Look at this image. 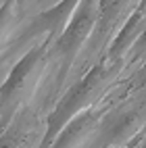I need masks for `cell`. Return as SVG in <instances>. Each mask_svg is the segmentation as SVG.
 <instances>
[{
	"label": "cell",
	"instance_id": "obj_1",
	"mask_svg": "<svg viewBox=\"0 0 146 148\" xmlns=\"http://www.w3.org/2000/svg\"><path fill=\"white\" fill-rule=\"evenodd\" d=\"M121 67H123V63L100 61L98 65L88 69L86 75H82V79L75 82L69 90L65 92V96L56 102V106L52 108V113L48 115L46 132H44L42 140L38 142L36 148H50V144L54 142V138L61 134V130L73 119L77 113H82L86 106L94 104V100L102 94L106 84L121 71Z\"/></svg>",
	"mask_w": 146,
	"mask_h": 148
},
{
	"label": "cell",
	"instance_id": "obj_2",
	"mask_svg": "<svg viewBox=\"0 0 146 148\" xmlns=\"http://www.w3.org/2000/svg\"><path fill=\"white\" fill-rule=\"evenodd\" d=\"M54 38L44 36L32 48L21 54V58L15 63L8 77L0 86V130L8 123V119L15 115L19 106L27 104L29 96L36 92L42 75L46 73L48 65L52 63L50 44Z\"/></svg>",
	"mask_w": 146,
	"mask_h": 148
},
{
	"label": "cell",
	"instance_id": "obj_3",
	"mask_svg": "<svg viewBox=\"0 0 146 148\" xmlns=\"http://www.w3.org/2000/svg\"><path fill=\"white\" fill-rule=\"evenodd\" d=\"M96 2L98 0H80L75 11L71 13V17L67 19L63 32H58V36L50 44L52 61L54 58L61 61V67H58V73H56V79H54V90H58L63 86L65 77L69 75L80 50L92 38V32L96 27V19H98Z\"/></svg>",
	"mask_w": 146,
	"mask_h": 148
},
{
	"label": "cell",
	"instance_id": "obj_4",
	"mask_svg": "<svg viewBox=\"0 0 146 148\" xmlns=\"http://www.w3.org/2000/svg\"><path fill=\"white\" fill-rule=\"evenodd\" d=\"M144 132V102H132L119 111H104L92 148L106 146H127Z\"/></svg>",
	"mask_w": 146,
	"mask_h": 148
},
{
	"label": "cell",
	"instance_id": "obj_5",
	"mask_svg": "<svg viewBox=\"0 0 146 148\" xmlns=\"http://www.w3.org/2000/svg\"><path fill=\"white\" fill-rule=\"evenodd\" d=\"M104 111L106 108L94 111V106L92 108L86 106L61 130V134L50 144V148H92Z\"/></svg>",
	"mask_w": 146,
	"mask_h": 148
},
{
	"label": "cell",
	"instance_id": "obj_6",
	"mask_svg": "<svg viewBox=\"0 0 146 148\" xmlns=\"http://www.w3.org/2000/svg\"><path fill=\"white\" fill-rule=\"evenodd\" d=\"M144 17H146V2L144 0H138L134 13L127 17V21L121 25V29L113 38L111 46L106 48L102 61H106V63H123L125 52L130 50V46L144 34Z\"/></svg>",
	"mask_w": 146,
	"mask_h": 148
},
{
	"label": "cell",
	"instance_id": "obj_7",
	"mask_svg": "<svg viewBox=\"0 0 146 148\" xmlns=\"http://www.w3.org/2000/svg\"><path fill=\"white\" fill-rule=\"evenodd\" d=\"M36 132H38V117L27 104H23L0 130V148H27Z\"/></svg>",
	"mask_w": 146,
	"mask_h": 148
},
{
	"label": "cell",
	"instance_id": "obj_8",
	"mask_svg": "<svg viewBox=\"0 0 146 148\" xmlns=\"http://www.w3.org/2000/svg\"><path fill=\"white\" fill-rule=\"evenodd\" d=\"M21 4L23 0H4L0 4V54L11 48V42L19 34V21H21Z\"/></svg>",
	"mask_w": 146,
	"mask_h": 148
},
{
	"label": "cell",
	"instance_id": "obj_9",
	"mask_svg": "<svg viewBox=\"0 0 146 148\" xmlns=\"http://www.w3.org/2000/svg\"><path fill=\"white\" fill-rule=\"evenodd\" d=\"M130 0H98L96 2V11H98V19H96V27L92 32V44L98 40H104L106 36H109L111 27L117 23V19L119 15L123 13V8L127 6Z\"/></svg>",
	"mask_w": 146,
	"mask_h": 148
},
{
	"label": "cell",
	"instance_id": "obj_10",
	"mask_svg": "<svg viewBox=\"0 0 146 148\" xmlns=\"http://www.w3.org/2000/svg\"><path fill=\"white\" fill-rule=\"evenodd\" d=\"M142 140H144V132H142V134H140L138 138H136V140H134V142H132L130 146H106V148H136V146H138V144H140Z\"/></svg>",
	"mask_w": 146,
	"mask_h": 148
},
{
	"label": "cell",
	"instance_id": "obj_11",
	"mask_svg": "<svg viewBox=\"0 0 146 148\" xmlns=\"http://www.w3.org/2000/svg\"><path fill=\"white\" fill-rule=\"evenodd\" d=\"M136 148H146V144H144V140H142V142H140L138 146H136Z\"/></svg>",
	"mask_w": 146,
	"mask_h": 148
}]
</instances>
